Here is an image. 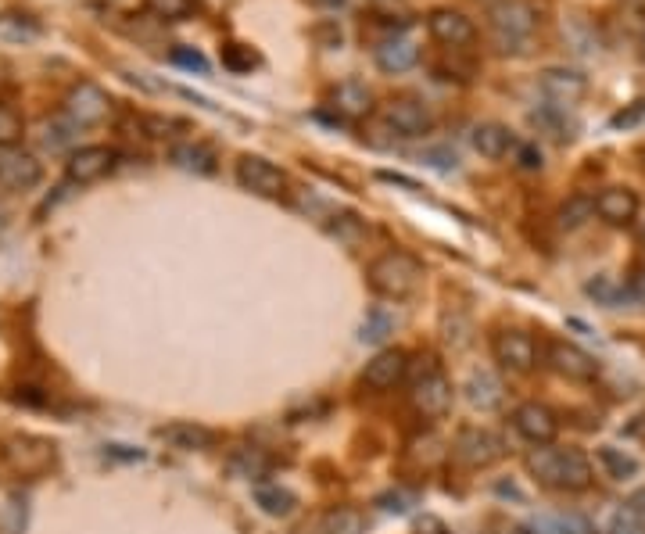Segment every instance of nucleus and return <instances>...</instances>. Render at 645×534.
Listing matches in <instances>:
<instances>
[{
    "label": "nucleus",
    "instance_id": "f257e3e1",
    "mask_svg": "<svg viewBox=\"0 0 645 534\" xmlns=\"http://www.w3.org/2000/svg\"><path fill=\"white\" fill-rule=\"evenodd\" d=\"M527 474L552 491H588L595 481V466L581 448L534 445L527 452Z\"/></svg>",
    "mask_w": 645,
    "mask_h": 534
},
{
    "label": "nucleus",
    "instance_id": "f03ea898",
    "mask_svg": "<svg viewBox=\"0 0 645 534\" xmlns=\"http://www.w3.org/2000/svg\"><path fill=\"white\" fill-rule=\"evenodd\" d=\"M488 26L491 40L502 54H527L534 33L542 26V15H538L534 0H491Z\"/></svg>",
    "mask_w": 645,
    "mask_h": 534
},
{
    "label": "nucleus",
    "instance_id": "7ed1b4c3",
    "mask_svg": "<svg viewBox=\"0 0 645 534\" xmlns=\"http://www.w3.org/2000/svg\"><path fill=\"white\" fill-rule=\"evenodd\" d=\"M366 284L380 298L402 302L409 294H416V287L423 284V262L409 251H384L366 266Z\"/></svg>",
    "mask_w": 645,
    "mask_h": 534
},
{
    "label": "nucleus",
    "instance_id": "20e7f679",
    "mask_svg": "<svg viewBox=\"0 0 645 534\" xmlns=\"http://www.w3.org/2000/svg\"><path fill=\"white\" fill-rule=\"evenodd\" d=\"M409 402L423 420H445L452 413V380L445 377V370L434 359H427L423 373H416Z\"/></svg>",
    "mask_w": 645,
    "mask_h": 534
},
{
    "label": "nucleus",
    "instance_id": "39448f33",
    "mask_svg": "<svg viewBox=\"0 0 645 534\" xmlns=\"http://www.w3.org/2000/svg\"><path fill=\"white\" fill-rule=\"evenodd\" d=\"M0 459L15 477H40L54 466V445L47 438H33V434H15L4 441Z\"/></svg>",
    "mask_w": 645,
    "mask_h": 534
},
{
    "label": "nucleus",
    "instance_id": "423d86ee",
    "mask_svg": "<svg viewBox=\"0 0 645 534\" xmlns=\"http://www.w3.org/2000/svg\"><path fill=\"white\" fill-rule=\"evenodd\" d=\"M502 456H506V441L495 431H484V427H463L452 441V459L463 463L466 470H488Z\"/></svg>",
    "mask_w": 645,
    "mask_h": 534
},
{
    "label": "nucleus",
    "instance_id": "0eeeda50",
    "mask_svg": "<svg viewBox=\"0 0 645 534\" xmlns=\"http://www.w3.org/2000/svg\"><path fill=\"white\" fill-rule=\"evenodd\" d=\"M233 176H237V183H241L248 194H255V198L276 201V198H284L287 194V173L262 155H241L237 158Z\"/></svg>",
    "mask_w": 645,
    "mask_h": 534
},
{
    "label": "nucleus",
    "instance_id": "6e6552de",
    "mask_svg": "<svg viewBox=\"0 0 645 534\" xmlns=\"http://www.w3.org/2000/svg\"><path fill=\"white\" fill-rule=\"evenodd\" d=\"M61 112L69 115L79 130H83V126H97V122H104L108 119V112H112V97H108V90H101L97 83H90V79H79L76 87L65 94Z\"/></svg>",
    "mask_w": 645,
    "mask_h": 534
},
{
    "label": "nucleus",
    "instance_id": "1a4fd4ad",
    "mask_svg": "<svg viewBox=\"0 0 645 534\" xmlns=\"http://www.w3.org/2000/svg\"><path fill=\"white\" fill-rule=\"evenodd\" d=\"M384 122L398 137H427L434 130V112L427 108V101L413 94H398L384 104Z\"/></svg>",
    "mask_w": 645,
    "mask_h": 534
},
{
    "label": "nucleus",
    "instance_id": "9d476101",
    "mask_svg": "<svg viewBox=\"0 0 645 534\" xmlns=\"http://www.w3.org/2000/svg\"><path fill=\"white\" fill-rule=\"evenodd\" d=\"M115 162H119V151L108 144H86V147H76L69 155V162H65V176H69V183H76V187H86V183H97L104 180V176L112 173Z\"/></svg>",
    "mask_w": 645,
    "mask_h": 534
},
{
    "label": "nucleus",
    "instance_id": "9b49d317",
    "mask_svg": "<svg viewBox=\"0 0 645 534\" xmlns=\"http://www.w3.org/2000/svg\"><path fill=\"white\" fill-rule=\"evenodd\" d=\"M427 33L434 44L448 47V51H463V47H470L473 40H477V29H473V22L463 15V11L456 8H434L427 15Z\"/></svg>",
    "mask_w": 645,
    "mask_h": 534
},
{
    "label": "nucleus",
    "instance_id": "f8f14e48",
    "mask_svg": "<svg viewBox=\"0 0 645 534\" xmlns=\"http://www.w3.org/2000/svg\"><path fill=\"white\" fill-rule=\"evenodd\" d=\"M513 431L531 445H552L559 434V416L545 402H520L513 409Z\"/></svg>",
    "mask_w": 645,
    "mask_h": 534
},
{
    "label": "nucleus",
    "instance_id": "ddd939ff",
    "mask_svg": "<svg viewBox=\"0 0 645 534\" xmlns=\"http://www.w3.org/2000/svg\"><path fill=\"white\" fill-rule=\"evenodd\" d=\"M491 355L509 373H527L538 366V345H534V337L524 334V330H499V334L491 337Z\"/></svg>",
    "mask_w": 645,
    "mask_h": 534
},
{
    "label": "nucleus",
    "instance_id": "4468645a",
    "mask_svg": "<svg viewBox=\"0 0 645 534\" xmlns=\"http://www.w3.org/2000/svg\"><path fill=\"white\" fill-rule=\"evenodd\" d=\"M538 90L549 104L570 108V104H577L588 94V76L577 69H567V65H556V69H545L538 76Z\"/></svg>",
    "mask_w": 645,
    "mask_h": 534
},
{
    "label": "nucleus",
    "instance_id": "2eb2a0df",
    "mask_svg": "<svg viewBox=\"0 0 645 534\" xmlns=\"http://www.w3.org/2000/svg\"><path fill=\"white\" fill-rule=\"evenodd\" d=\"M43 180V165L26 151L15 147H0V194H15V190H33Z\"/></svg>",
    "mask_w": 645,
    "mask_h": 534
},
{
    "label": "nucleus",
    "instance_id": "dca6fc26",
    "mask_svg": "<svg viewBox=\"0 0 645 534\" xmlns=\"http://www.w3.org/2000/svg\"><path fill=\"white\" fill-rule=\"evenodd\" d=\"M545 362H549L559 377L577 380V384H588V380L599 377V362H595L585 348L570 345V341H552V345L545 348Z\"/></svg>",
    "mask_w": 645,
    "mask_h": 534
},
{
    "label": "nucleus",
    "instance_id": "f3484780",
    "mask_svg": "<svg viewBox=\"0 0 645 534\" xmlns=\"http://www.w3.org/2000/svg\"><path fill=\"white\" fill-rule=\"evenodd\" d=\"M373 65H377L384 76H402V72L420 65V47L402 33L384 36V40H377V47H373Z\"/></svg>",
    "mask_w": 645,
    "mask_h": 534
},
{
    "label": "nucleus",
    "instance_id": "a211bd4d",
    "mask_svg": "<svg viewBox=\"0 0 645 534\" xmlns=\"http://www.w3.org/2000/svg\"><path fill=\"white\" fill-rule=\"evenodd\" d=\"M638 194L631 187H602L595 194V216L610 226H631L638 219Z\"/></svg>",
    "mask_w": 645,
    "mask_h": 534
},
{
    "label": "nucleus",
    "instance_id": "6ab92c4d",
    "mask_svg": "<svg viewBox=\"0 0 645 534\" xmlns=\"http://www.w3.org/2000/svg\"><path fill=\"white\" fill-rule=\"evenodd\" d=\"M405 377H409V355L395 348V352H380L366 362V370H362V388L391 391V388H398Z\"/></svg>",
    "mask_w": 645,
    "mask_h": 534
},
{
    "label": "nucleus",
    "instance_id": "aec40b11",
    "mask_svg": "<svg viewBox=\"0 0 645 534\" xmlns=\"http://www.w3.org/2000/svg\"><path fill=\"white\" fill-rule=\"evenodd\" d=\"M330 108H334L341 119L359 122V119H366L377 104H373V90L366 87L362 79H341V83L330 87Z\"/></svg>",
    "mask_w": 645,
    "mask_h": 534
},
{
    "label": "nucleus",
    "instance_id": "412c9836",
    "mask_svg": "<svg viewBox=\"0 0 645 534\" xmlns=\"http://www.w3.org/2000/svg\"><path fill=\"white\" fill-rule=\"evenodd\" d=\"M158 441H165L169 448H180V452H205V448L215 445V431H208L205 423L194 420H176L158 427Z\"/></svg>",
    "mask_w": 645,
    "mask_h": 534
},
{
    "label": "nucleus",
    "instance_id": "4be33fe9",
    "mask_svg": "<svg viewBox=\"0 0 645 534\" xmlns=\"http://www.w3.org/2000/svg\"><path fill=\"white\" fill-rule=\"evenodd\" d=\"M470 144L477 155L491 158V162H499V158H506L509 151H516V137L509 133V126H502V122H477L470 133Z\"/></svg>",
    "mask_w": 645,
    "mask_h": 534
},
{
    "label": "nucleus",
    "instance_id": "5701e85b",
    "mask_svg": "<svg viewBox=\"0 0 645 534\" xmlns=\"http://www.w3.org/2000/svg\"><path fill=\"white\" fill-rule=\"evenodd\" d=\"M463 395L477 413H495L502 405V398H506V388H502V380L491 370H473L470 380H466Z\"/></svg>",
    "mask_w": 645,
    "mask_h": 534
},
{
    "label": "nucleus",
    "instance_id": "b1692460",
    "mask_svg": "<svg viewBox=\"0 0 645 534\" xmlns=\"http://www.w3.org/2000/svg\"><path fill=\"white\" fill-rule=\"evenodd\" d=\"M169 162L183 173L194 176H215L219 173V155H215L208 144H198V140H187V144H176L169 151Z\"/></svg>",
    "mask_w": 645,
    "mask_h": 534
},
{
    "label": "nucleus",
    "instance_id": "393cba45",
    "mask_svg": "<svg viewBox=\"0 0 645 534\" xmlns=\"http://www.w3.org/2000/svg\"><path fill=\"white\" fill-rule=\"evenodd\" d=\"M40 36H43V26L36 15L18 11V8L0 11V40H4V44L26 47V44H36Z\"/></svg>",
    "mask_w": 645,
    "mask_h": 534
},
{
    "label": "nucleus",
    "instance_id": "a878e982",
    "mask_svg": "<svg viewBox=\"0 0 645 534\" xmlns=\"http://www.w3.org/2000/svg\"><path fill=\"white\" fill-rule=\"evenodd\" d=\"M595 463H599V470L610 477V481H631V477H638V470H642L638 456H631L628 448H617V445L595 448Z\"/></svg>",
    "mask_w": 645,
    "mask_h": 534
},
{
    "label": "nucleus",
    "instance_id": "bb28decb",
    "mask_svg": "<svg viewBox=\"0 0 645 534\" xmlns=\"http://www.w3.org/2000/svg\"><path fill=\"white\" fill-rule=\"evenodd\" d=\"M255 506L266 513V517H276L284 520L291 517L294 509H298V495L287 488H280V484H258L255 488Z\"/></svg>",
    "mask_w": 645,
    "mask_h": 534
},
{
    "label": "nucleus",
    "instance_id": "cd10ccee",
    "mask_svg": "<svg viewBox=\"0 0 645 534\" xmlns=\"http://www.w3.org/2000/svg\"><path fill=\"white\" fill-rule=\"evenodd\" d=\"M362 531H366V517L355 506H334L316 524V534H362Z\"/></svg>",
    "mask_w": 645,
    "mask_h": 534
},
{
    "label": "nucleus",
    "instance_id": "c85d7f7f",
    "mask_svg": "<svg viewBox=\"0 0 645 534\" xmlns=\"http://www.w3.org/2000/svg\"><path fill=\"white\" fill-rule=\"evenodd\" d=\"M76 140H79V126L65 112L40 122V144L47 147V151H65V147H72Z\"/></svg>",
    "mask_w": 645,
    "mask_h": 534
},
{
    "label": "nucleus",
    "instance_id": "c756f323",
    "mask_svg": "<svg viewBox=\"0 0 645 534\" xmlns=\"http://www.w3.org/2000/svg\"><path fill=\"white\" fill-rule=\"evenodd\" d=\"M585 294L588 298H595L599 305H610V309H617L620 302H628V298H635V287L631 284H620L617 276L602 273L595 276V280H588L585 284Z\"/></svg>",
    "mask_w": 645,
    "mask_h": 534
},
{
    "label": "nucleus",
    "instance_id": "7c9ffc66",
    "mask_svg": "<svg viewBox=\"0 0 645 534\" xmlns=\"http://www.w3.org/2000/svg\"><path fill=\"white\" fill-rule=\"evenodd\" d=\"M219 58H223V69L233 72V76H251V69H258V65H262V58H258L255 47H251V44H237V40L223 44Z\"/></svg>",
    "mask_w": 645,
    "mask_h": 534
},
{
    "label": "nucleus",
    "instance_id": "2f4dec72",
    "mask_svg": "<svg viewBox=\"0 0 645 534\" xmlns=\"http://www.w3.org/2000/svg\"><path fill=\"white\" fill-rule=\"evenodd\" d=\"M592 216H595V198H588V194H574V198L563 201L556 212L563 230H581Z\"/></svg>",
    "mask_w": 645,
    "mask_h": 534
},
{
    "label": "nucleus",
    "instance_id": "473e14b6",
    "mask_svg": "<svg viewBox=\"0 0 645 534\" xmlns=\"http://www.w3.org/2000/svg\"><path fill=\"white\" fill-rule=\"evenodd\" d=\"M531 122L538 126V130H545V133H552L556 140H570L574 133H567L570 130V122H567V108H559V104H545V108H538V112H531Z\"/></svg>",
    "mask_w": 645,
    "mask_h": 534
},
{
    "label": "nucleus",
    "instance_id": "72a5a7b5",
    "mask_svg": "<svg viewBox=\"0 0 645 534\" xmlns=\"http://www.w3.org/2000/svg\"><path fill=\"white\" fill-rule=\"evenodd\" d=\"M198 0H144V11L155 15L158 22H183V18L194 15Z\"/></svg>",
    "mask_w": 645,
    "mask_h": 534
},
{
    "label": "nucleus",
    "instance_id": "f704fd0d",
    "mask_svg": "<svg viewBox=\"0 0 645 534\" xmlns=\"http://www.w3.org/2000/svg\"><path fill=\"white\" fill-rule=\"evenodd\" d=\"M391 330H395V319H391V312L373 309V312H366V319H362L359 341H362V345H380V341H384Z\"/></svg>",
    "mask_w": 645,
    "mask_h": 534
},
{
    "label": "nucleus",
    "instance_id": "c9c22d12",
    "mask_svg": "<svg viewBox=\"0 0 645 534\" xmlns=\"http://www.w3.org/2000/svg\"><path fill=\"white\" fill-rule=\"evenodd\" d=\"M327 233L337 237V241H344L348 248H355V244L366 237V226H362V219L352 216V212H341V216H334V223H327Z\"/></svg>",
    "mask_w": 645,
    "mask_h": 534
},
{
    "label": "nucleus",
    "instance_id": "e433bc0d",
    "mask_svg": "<svg viewBox=\"0 0 645 534\" xmlns=\"http://www.w3.org/2000/svg\"><path fill=\"white\" fill-rule=\"evenodd\" d=\"M169 61L176 65V69H183V72H198V76H205V72H208V58L198 51V47L176 44L169 51Z\"/></svg>",
    "mask_w": 645,
    "mask_h": 534
},
{
    "label": "nucleus",
    "instance_id": "4c0bfd02",
    "mask_svg": "<svg viewBox=\"0 0 645 534\" xmlns=\"http://www.w3.org/2000/svg\"><path fill=\"white\" fill-rule=\"evenodd\" d=\"M606 534H645V517L638 509L620 506L610 517V524H606Z\"/></svg>",
    "mask_w": 645,
    "mask_h": 534
},
{
    "label": "nucleus",
    "instance_id": "58836bf2",
    "mask_svg": "<svg viewBox=\"0 0 645 534\" xmlns=\"http://www.w3.org/2000/svg\"><path fill=\"white\" fill-rule=\"evenodd\" d=\"M416 502H420V491H409V488H391L384 495H377V506L384 513H409Z\"/></svg>",
    "mask_w": 645,
    "mask_h": 534
},
{
    "label": "nucleus",
    "instance_id": "ea45409f",
    "mask_svg": "<svg viewBox=\"0 0 645 534\" xmlns=\"http://www.w3.org/2000/svg\"><path fill=\"white\" fill-rule=\"evenodd\" d=\"M22 130H26L22 115H18L15 108H8V104H0V147L18 144V140H22Z\"/></svg>",
    "mask_w": 645,
    "mask_h": 534
},
{
    "label": "nucleus",
    "instance_id": "a19ab883",
    "mask_svg": "<svg viewBox=\"0 0 645 534\" xmlns=\"http://www.w3.org/2000/svg\"><path fill=\"white\" fill-rule=\"evenodd\" d=\"M312 40H316L319 47L334 51V47H341V26H337V22H323V26L312 29Z\"/></svg>",
    "mask_w": 645,
    "mask_h": 534
},
{
    "label": "nucleus",
    "instance_id": "79ce46f5",
    "mask_svg": "<svg viewBox=\"0 0 645 534\" xmlns=\"http://www.w3.org/2000/svg\"><path fill=\"white\" fill-rule=\"evenodd\" d=\"M516 165H520V169H527V173L542 169V151H538L534 144H516Z\"/></svg>",
    "mask_w": 645,
    "mask_h": 534
},
{
    "label": "nucleus",
    "instance_id": "37998d69",
    "mask_svg": "<svg viewBox=\"0 0 645 534\" xmlns=\"http://www.w3.org/2000/svg\"><path fill=\"white\" fill-rule=\"evenodd\" d=\"M427 165H434V169H456L459 165V155L456 151H448V147H434V151H427Z\"/></svg>",
    "mask_w": 645,
    "mask_h": 534
},
{
    "label": "nucleus",
    "instance_id": "c03bdc74",
    "mask_svg": "<svg viewBox=\"0 0 645 534\" xmlns=\"http://www.w3.org/2000/svg\"><path fill=\"white\" fill-rule=\"evenodd\" d=\"M642 112H645V104L638 101L635 108H631V112H617L610 122H613V126H631V122H638V119H642Z\"/></svg>",
    "mask_w": 645,
    "mask_h": 534
},
{
    "label": "nucleus",
    "instance_id": "a18cd8bd",
    "mask_svg": "<svg viewBox=\"0 0 645 534\" xmlns=\"http://www.w3.org/2000/svg\"><path fill=\"white\" fill-rule=\"evenodd\" d=\"M312 8H323V11H337L344 8V0H309Z\"/></svg>",
    "mask_w": 645,
    "mask_h": 534
},
{
    "label": "nucleus",
    "instance_id": "49530a36",
    "mask_svg": "<svg viewBox=\"0 0 645 534\" xmlns=\"http://www.w3.org/2000/svg\"><path fill=\"white\" fill-rule=\"evenodd\" d=\"M628 506H631V509H638V513H642V509H645V491H638V495L628 502Z\"/></svg>",
    "mask_w": 645,
    "mask_h": 534
},
{
    "label": "nucleus",
    "instance_id": "de8ad7c7",
    "mask_svg": "<svg viewBox=\"0 0 645 534\" xmlns=\"http://www.w3.org/2000/svg\"><path fill=\"white\" fill-rule=\"evenodd\" d=\"M0 233H4V216H0Z\"/></svg>",
    "mask_w": 645,
    "mask_h": 534
},
{
    "label": "nucleus",
    "instance_id": "09e8293b",
    "mask_svg": "<svg viewBox=\"0 0 645 534\" xmlns=\"http://www.w3.org/2000/svg\"><path fill=\"white\" fill-rule=\"evenodd\" d=\"M642 241H645V223H642Z\"/></svg>",
    "mask_w": 645,
    "mask_h": 534
}]
</instances>
